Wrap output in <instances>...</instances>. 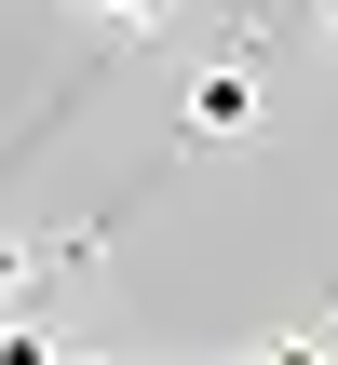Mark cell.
Returning <instances> with one entry per match:
<instances>
[{
	"mask_svg": "<svg viewBox=\"0 0 338 365\" xmlns=\"http://www.w3.org/2000/svg\"><path fill=\"white\" fill-rule=\"evenodd\" d=\"M176 108H190V135H244V122H257V68H244V54H217V68H190V95H176Z\"/></svg>",
	"mask_w": 338,
	"mask_h": 365,
	"instance_id": "obj_1",
	"label": "cell"
},
{
	"mask_svg": "<svg viewBox=\"0 0 338 365\" xmlns=\"http://www.w3.org/2000/svg\"><path fill=\"white\" fill-rule=\"evenodd\" d=\"M95 14H135V27H149V14H163V0H95Z\"/></svg>",
	"mask_w": 338,
	"mask_h": 365,
	"instance_id": "obj_2",
	"label": "cell"
}]
</instances>
